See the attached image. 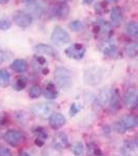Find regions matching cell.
<instances>
[{"instance_id": "5", "label": "cell", "mask_w": 138, "mask_h": 156, "mask_svg": "<svg viewBox=\"0 0 138 156\" xmlns=\"http://www.w3.org/2000/svg\"><path fill=\"white\" fill-rule=\"evenodd\" d=\"M71 40L69 32L66 31L61 26H55L53 31L51 34V41L57 46H61V45L67 44Z\"/></svg>"}, {"instance_id": "10", "label": "cell", "mask_w": 138, "mask_h": 156, "mask_svg": "<svg viewBox=\"0 0 138 156\" xmlns=\"http://www.w3.org/2000/svg\"><path fill=\"white\" fill-rule=\"evenodd\" d=\"M112 95H113V90L110 89V87H104L103 90H101L99 95H98L97 103L101 107L108 106L110 100H111V98H112Z\"/></svg>"}, {"instance_id": "1", "label": "cell", "mask_w": 138, "mask_h": 156, "mask_svg": "<svg viewBox=\"0 0 138 156\" xmlns=\"http://www.w3.org/2000/svg\"><path fill=\"white\" fill-rule=\"evenodd\" d=\"M54 80L57 87L67 90L72 85V74L69 69L64 67H56L54 70Z\"/></svg>"}, {"instance_id": "6", "label": "cell", "mask_w": 138, "mask_h": 156, "mask_svg": "<svg viewBox=\"0 0 138 156\" xmlns=\"http://www.w3.org/2000/svg\"><path fill=\"white\" fill-rule=\"evenodd\" d=\"M12 20L19 27L26 28V27H29L32 23V16L27 12L17 11L12 15Z\"/></svg>"}, {"instance_id": "33", "label": "cell", "mask_w": 138, "mask_h": 156, "mask_svg": "<svg viewBox=\"0 0 138 156\" xmlns=\"http://www.w3.org/2000/svg\"><path fill=\"white\" fill-rule=\"evenodd\" d=\"M79 112H80V107L78 106V105L72 104L71 109H70V114H71V115H75L76 114H78Z\"/></svg>"}, {"instance_id": "31", "label": "cell", "mask_w": 138, "mask_h": 156, "mask_svg": "<svg viewBox=\"0 0 138 156\" xmlns=\"http://www.w3.org/2000/svg\"><path fill=\"white\" fill-rule=\"evenodd\" d=\"M42 156H59V154H58V152H57V150L52 147L51 149L45 150L44 152H43Z\"/></svg>"}, {"instance_id": "20", "label": "cell", "mask_w": 138, "mask_h": 156, "mask_svg": "<svg viewBox=\"0 0 138 156\" xmlns=\"http://www.w3.org/2000/svg\"><path fill=\"white\" fill-rule=\"evenodd\" d=\"M125 31L129 37H138V23L135 21H130L125 27Z\"/></svg>"}, {"instance_id": "3", "label": "cell", "mask_w": 138, "mask_h": 156, "mask_svg": "<svg viewBox=\"0 0 138 156\" xmlns=\"http://www.w3.org/2000/svg\"><path fill=\"white\" fill-rule=\"evenodd\" d=\"M112 25L105 20H97L94 23V32L99 39L107 40L111 32Z\"/></svg>"}, {"instance_id": "42", "label": "cell", "mask_w": 138, "mask_h": 156, "mask_svg": "<svg viewBox=\"0 0 138 156\" xmlns=\"http://www.w3.org/2000/svg\"><path fill=\"white\" fill-rule=\"evenodd\" d=\"M61 1H64V2H67V1H69V0H61Z\"/></svg>"}, {"instance_id": "9", "label": "cell", "mask_w": 138, "mask_h": 156, "mask_svg": "<svg viewBox=\"0 0 138 156\" xmlns=\"http://www.w3.org/2000/svg\"><path fill=\"white\" fill-rule=\"evenodd\" d=\"M31 112L36 117L40 118V119H47L50 118L51 115V107L49 104L46 103H39V104H34L31 107Z\"/></svg>"}, {"instance_id": "19", "label": "cell", "mask_w": 138, "mask_h": 156, "mask_svg": "<svg viewBox=\"0 0 138 156\" xmlns=\"http://www.w3.org/2000/svg\"><path fill=\"white\" fill-rule=\"evenodd\" d=\"M11 68L12 71H15L17 73H23L26 71V69H27V62H25L24 59H21V58L15 59L14 62H12Z\"/></svg>"}, {"instance_id": "32", "label": "cell", "mask_w": 138, "mask_h": 156, "mask_svg": "<svg viewBox=\"0 0 138 156\" xmlns=\"http://www.w3.org/2000/svg\"><path fill=\"white\" fill-rule=\"evenodd\" d=\"M0 156H12V152L9 148L0 145Z\"/></svg>"}, {"instance_id": "12", "label": "cell", "mask_w": 138, "mask_h": 156, "mask_svg": "<svg viewBox=\"0 0 138 156\" xmlns=\"http://www.w3.org/2000/svg\"><path fill=\"white\" fill-rule=\"evenodd\" d=\"M100 50H101L105 55L111 56V57H114L115 55L117 54V51H119L116 45H115L113 42L110 41L109 39L104 40V41L101 43V45H100Z\"/></svg>"}, {"instance_id": "21", "label": "cell", "mask_w": 138, "mask_h": 156, "mask_svg": "<svg viewBox=\"0 0 138 156\" xmlns=\"http://www.w3.org/2000/svg\"><path fill=\"white\" fill-rule=\"evenodd\" d=\"M46 59H45L44 56L42 55H34L33 59H32V66L34 67V69L39 70V71H44L45 68V65H46Z\"/></svg>"}, {"instance_id": "22", "label": "cell", "mask_w": 138, "mask_h": 156, "mask_svg": "<svg viewBox=\"0 0 138 156\" xmlns=\"http://www.w3.org/2000/svg\"><path fill=\"white\" fill-rule=\"evenodd\" d=\"M125 52L128 56L130 57H134L138 55V43L136 42H130L128 43L125 47Z\"/></svg>"}, {"instance_id": "23", "label": "cell", "mask_w": 138, "mask_h": 156, "mask_svg": "<svg viewBox=\"0 0 138 156\" xmlns=\"http://www.w3.org/2000/svg\"><path fill=\"white\" fill-rule=\"evenodd\" d=\"M107 107L111 112H115V110H117L119 108V95L117 90H113V95H112V98Z\"/></svg>"}, {"instance_id": "8", "label": "cell", "mask_w": 138, "mask_h": 156, "mask_svg": "<svg viewBox=\"0 0 138 156\" xmlns=\"http://www.w3.org/2000/svg\"><path fill=\"white\" fill-rule=\"evenodd\" d=\"M4 140L12 147H17L23 140V134L18 130L11 129L4 133Z\"/></svg>"}, {"instance_id": "40", "label": "cell", "mask_w": 138, "mask_h": 156, "mask_svg": "<svg viewBox=\"0 0 138 156\" xmlns=\"http://www.w3.org/2000/svg\"><path fill=\"white\" fill-rule=\"evenodd\" d=\"M136 107L138 108V96H137V100H136Z\"/></svg>"}, {"instance_id": "18", "label": "cell", "mask_w": 138, "mask_h": 156, "mask_svg": "<svg viewBox=\"0 0 138 156\" xmlns=\"http://www.w3.org/2000/svg\"><path fill=\"white\" fill-rule=\"evenodd\" d=\"M44 97L48 100H54L56 99L57 96H58V90H57V87L55 85L53 82H49L48 84L46 85L44 90Z\"/></svg>"}, {"instance_id": "7", "label": "cell", "mask_w": 138, "mask_h": 156, "mask_svg": "<svg viewBox=\"0 0 138 156\" xmlns=\"http://www.w3.org/2000/svg\"><path fill=\"white\" fill-rule=\"evenodd\" d=\"M85 47L82 44H73L64 50V54L72 59H82L85 55Z\"/></svg>"}, {"instance_id": "2", "label": "cell", "mask_w": 138, "mask_h": 156, "mask_svg": "<svg viewBox=\"0 0 138 156\" xmlns=\"http://www.w3.org/2000/svg\"><path fill=\"white\" fill-rule=\"evenodd\" d=\"M138 127V115H124L115 123L114 129L119 133H125L130 129Z\"/></svg>"}, {"instance_id": "25", "label": "cell", "mask_w": 138, "mask_h": 156, "mask_svg": "<svg viewBox=\"0 0 138 156\" xmlns=\"http://www.w3.org/2000/svg\"><path fill=\"white\" fill-rule=\"evenodd\" d=\"M11 75L6 69H0V85L2 87H5L9 83Z\"/></svg>"}, {"instance_id": "28", "label": "cell", "mask_w": 138, "mask_h": 156, "mask_svg": "<svg viewBox=\"0 0 138 156\" xmlns=\"http://www.w3.org/2000/svg\"><path fill=\"white\" fill-rule=\"evenodd\" d=\"M25 87H26V79L23 77L18 78L16 83H15V89L17 90H24Z\"/></svg>"}, {"instance_id": "38", "label": "cell", "mask_w": 138, "mask_h": 156, "mask_svg": "<svg viewBox=\"0 0 138 156\" xmlns=\"http://www.w3.org/2000/svg\"><path fill=\"white\" fill-rule=\"evenodd\" d=\"M135 144H136V147L138 148V133L136 134V137H135Z\"/></svg>"}, {"instance_id": "37", "label": "cell", "mask_w": 138, "mask_h": 156, "mask_svg": "<svg viewBox=\"0 0 138 156\" xmlns=\"http://www.w3.org/2000/svg\"><path fill=\"white\" fill-rule=\"evenodd\" d=\"M18 156H30L28 153H26V152H21Z\"/></svg>"}, {"instance_id": "27", "label": "cell", "mask_w": 138, "mask_h": 156, "mask_svg": "<svg viewBox=\"0 0 138 156\" xmlns=\"http://www.w3.org/2000/svg\"><path fill=\"white\" fill-rule=\"evenodd\" d=\"M42 90H41V87L39 84H33L29 90V97L31 99H36L41 96Z\"/></svg>"}, {"instance_id": "16", "label": "cell", "mask_w": 138, "mask_h": 156, "mask_svg": "<svg viewBox=\"0 0 138 156\" xmlns=\"http://www.w3.org/2000/svg\"><path fill=\"white\" fill-rule=\"evenodd\" d=\"M55 16L58 19H67L70 15V7L67 4V2H59L56 6H55Z\"/></svg>"}, {"instance_id": "26", "label": "cell", "mask_w": 138, "mask_h": 156, "mask_svg": "<svg viewBox=\"0 0 138 156\" xmlns=\"http://www.w3.org/2000/svg\"><path fill=\"white\" fill-rule=\"evenodd\" d=\"M71 151L75 156H81L84 152V147H83V145H82V143L76 142L72 145Z\"/></svg>"}, {"instance_id": "41", "label": "cell", "mask_w": 138, "mask_h": 156, "mask_svg": "<svg viewBox=\"0 0 138 156\" xmlns=\"http://www.w3.org/2000/svg\"><path fill=\"white\" fill-rule=\"evenodd\" d=\"M24 1H27V2H30V1H32V0H24Z\"/></svg>"}, {"instance_id": "34", "label": "cell", "mask_w": 138, "mask_h": 156, "mask_svg": "<svg viewBox=\"0 0 138 156\" xmlns=\"http://www.w3.org/2000/svg\"><path fill=\"white\" fill-rule=\"evenodd\" d=\"M6 58H7L6 52L4 51L1 47H0V64H1V62H5Z\"/></svg>"}, {"instance_id": "4", "label": "cell", "mask_w": 138, "mask_h": 156, "mask_svg": "<svg viewBox=\"0 0 138 156\" xmlns=\"http://www.w3.org/2000/svg\"><path fill=\"white\" fill-rule=\"evenodd\" d=\"M103 79V70L100 67H91L85 71L84 80L87 84L96 85L102 81Z\"/></svg>"}, {"instance_id": "24", "label": "cell", "mask_w": 138, "mask_h": 156, "mask_svg": "<svg viewBox=\"0 0 138 156\" xmlns=\"http://www.w3.org/2000/svg\"><path fill=\"white\" fill-rule=\"evenodd\" d=\"M87 156H104L96 143H89L87 146Z\"/></svg>"}, {"instance_id": "13", "label": "cell", "mask_w": 138, "mask_h": 156, "mask_svg": "<svg viewBox=\"0 0 138 156\" xmlns=\"http://www.w3.org/2000/svg\"><path fill=\"white\" fill-rule=\"evenodd\" d=\"M64 124H66V118H64V115L59 114V112H54V114L50 115L49 125L52 129L57 130L61 128Z\"/></svg>"}, {"instance_id": "36", "label": "cell", "mask_w": 138, "mask_h": 156, "mask_svg": "<svg viewBox=\"0 0 138 156\" xmlns=\"http://www.w3.org/2000/svg\"><path fill=\"white\" fill-rule=\"evenodd\" d=\"M95 0H83V2L84 3H86V4H90V3H92Z\"/></svg>"}, {"instance_id": "14", "label": "cell", "mask_w": 138, "mask_h": 156, "mask_svg": "<svg viewBox=\"0 0 138 156\" xmlns=\"http://www.w3.org/2000/svg\"><path fill=\"white\" fill-rule=\"evenodd\" d=\"M67 145H69V140H67V136L66 133L58 132L55 134L53 143H52V147L55 148L56 150H61L67 148Z\"/></svg>"}, {"instance_id": "30", "label": "cell", "mask_w": 138, "mask_h": 156, "mask_svg": "<svg viewBox=\"0 0 138 156\" xmlns=\"http://www.w3.org/2000/svg\"><path fill=\"white\" fill-rule=\"evenodd\" d=\"M12 22L9 19H1L0 20V30H7L11 28Z\"/></svg>"}, {"instance_id": "11", "label": "cell", "mask_w": 138, "mask_h": 156, "mask_svg": "<svg viewBox=\"0 0 138 156\" xmlns=\"http://www.w3.org/2000/svg\"><path fill=\"white\" fill-rule=\"evenodd\" d=\"M33 51L39 55H48V56H52L54 58L58 57V53L53 47L49 46L47 44H37L34 46Z\"/></svg>"}, {"instance_id": "15", "label": "cell", "mask_w": 138, "mask_h": 156, "mask_svg": "<svg viewBox=\"0 0 138 156\" xmlns=\"http://www.w3.org/2000/svg\"><path fill=\"white\" fill-rule=\"evenodd\" d=\"M138 93L135 89H129L126 90L124 97H122V101H124L125 106L128 108H131L134 106V104H136Z\"/></svg>"}, {"instance_id": "39", "label": "cell", "mask_w": 138, "mask_h": 156, "mask_svg": "<svg viewBox=\"0 0 138 156\" xmlns=\"http://www.w3.org/2000/svg\"><path fill=\"white\" fill-rule=\"evenodd\" d=\"M9 0H0V4H4V3H7Z\"/></svg>"}, {"instance_id": "17", "label": "cell", "mask_w": 138, "mask_h": 156, "mask_svg": "<svg viewBox=\"0 0 138 156\" xmlns=\"http://www.w3.org/2000/svg\"><path fill=\"white\" fill-rule=\"evenodd\" d=\"M110 21H111V25L113 26H119L122 21V12L119 6L112 7L110 11Z\"/></svg>"}, {"instance_id": "35", "label": "cell", "mask_w": 138, "mask_h": 156, "mask_svg": "<svg viewBox=\"0 0 138 156\" xmlns=\"http://www.w3.org/2000/svg\"><path fill=\"white\" fill-rule=\"evenodd\" d=\"M106 3H114V2H117L119 1V0H104Z\"/></svg>"}, {"instance_id": "29", "label": "cell", "mask_w": 138, "mask_h": 156, "mask_svg": "<svg viewBox=\"0 0 138 156\" xmlns=\"http://www.w3.org/2000/svg\"><path fill=\"white\" fill-rule=\"evenodd\" d=\"M69 26L73 31H79V30L83 27V24H82V22L79 21V20H75V21H72L71 23H70Z\"/></svg>"}]
</instances>
